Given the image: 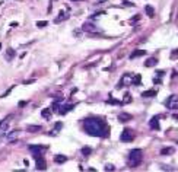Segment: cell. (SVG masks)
Segmentation results:
<instances>
[{"instance_id": "obj_1", "label": "cell", "mask_w": 178, "mask_h": 172, "mask_svg": "<svg viewBox=\"0 0 178 172\" xmlns=\"http://www.w3.org/2000/svg\"><path fill=\"white\" fill-rule=\"evenodd\" d=\"M83 130L93 137H108L110 136V127L104 118H85L83 120Z\"/></svg>"}, {"instance_id": "obj_2", "label": "cell", "mask_w": 178, "mask_h": 172, "mask_svg": "<svg viewBox=\"0 0 178 172\" xmlns=\"http://www.w3.org/2000/svg\"><path fill=\"white\" fill-rule=\"evenodd\" d=\"M142 160H143L142 149H133L132 152L129 153V156H127V165L130 168H136V166H139L142 163Z\"/></svg>"}, {"instance_id": "obj_3", "label": "cell", "mask_w": 178, "mask_h": 172, "mask_svg": "<svg viewBox=\"0 0 178 172\" xmlns=\"http://www.w3.org/2000/svg\"><path fill=\"white\" fill-rule=\"evenodd\" d=\"M120 140L124 142V143H129V142H133L134 140V131L130 130V128H124L121 136H120Z\"/></svg>"}, {"instance_id": "obj_4", "label": "cell", "mask_w": 178, "mask_h": 172, "mask_svg": "<svg viewBox=\"0 0 178 172\" xmlns=\"http://www.w3.org/2000/svg\"><path fill=\"white\" fill-rule=\"evenodd\" d=\"M165 106L168 109H177L178 108V95H171L168 99L165 101Z\"/></svg>"}, {"instance_id": "obj_5", "label": "cell", "mask_w": 178, "mask_h": 172, "mask_svg": "<svg viewBox=\"0 0 178 172\" xmlns=\"http://www.w3.org/2000/svg\"><path fill=\"white\" fill-rule=\"evenodd\" d=\"M34 159H35V163H37V169H38V171H44L47 168L45 160L41 156V153H34Z\"/></svg>"}, {"instance_id": "obj_6", "label": "cell", "mask_w": 178, "mask_h": 172, "mask_svg": "<svg viewBox=\"0 0 178 172\" xmlns=\"http://www.w3.org/2000/svg\"><path fill=\"white\" fill-rule=\"evenodd\" d=\"M10 120H12V115H7L6 118H3L0 121V136L5 134L9 128V124H10Z\"/></svg>"}, {"instance_id": "obj_7", "label": "cell", "mask_w": 178, "mask_h": 172, "mask_svg": "<svg viewBox=\"0 0 178 172\" xmlns=\"http://www.w3.org/2000/svg\"><path fill=\"white\" fill-rule=\"evenodd\" d=\"M82 29H83L85 32H88L89 35H91V34H99V29L95 27L93 23H91V22H85L83 27H82Z\"/></svg>"}, {"instance_id": "obj_8", "label": "cell", "mask_w": 178, "mask_h": 172, "mask_svg": "<svg viewBox=\"0 0 178 172\" xmlns=\"http://www.w3.org/2000/svg\"><path fill=\"white\" fill-rule=\"evenodd\" d=\"M132 79V76H130V74H124V76H123V77H121V80H120V83L118 85H117V88H123V86H129L130 85V83H129V80Z\"/></svg>"}, {"instance_id": "obj_9", "label": "cell", "mask_w": 178, "mask_h": 172, "mask_svg": "<svg viewBox=\"0 0 178 172\" xmlns=\"http://www.w3.org/2000/svg\"><path fill=\"white\" fill-rule=\"evenodd\" d=\"M19 133H20V130H12L10 133H7V142H12L13 143L15 140H16V137L19 136Z\"/></svg>"}, {"instance_id": "obj_10", "label": "cell", "mask_w": 178, "mask_h": 172, "mask_svg": "<svg viewBox=\"0 0 178 172\" xmlns=\"http://www.w3.org/2000/svg\"><path fill=\"white\" fill-rule=\"evenodd\" d=\"M149 127H151L152 130H159L161 126H159V118L158 117H153V118L149 121Z\"/></svg>"}, {"instance_id": "obj_11", "label": "cell", "mask_w": 178, "mask_h": 172, "mask_svg": "<svg viewBox=\"0 0 178 172\" xmlns=\"http://www.w3.org/2000/svg\"><path fill=\"white\" fill-rule=\"evenodd\" d=\"M146 51L145 50H134L132 54H130V60H134L137 59V57H142V56H145Z\"/></svg>"}, {"instance_id": "obj_12", "label": "cell", "mask_w": 178, "mask_h": 172, "mask_svg": "<svg viewBox=\"0 0 178 172\" xmlns=\"http://www.w3.org/2000/svg\"><path fill=\"white\" fill-rule=\"evenodd\" d=\"M67 18H69V15H67L66 12H63V10H61V12H60V13H59V16H57V18L54 19V23H60V22H63V20H66Z\"/></svg>"}, {"instance_id": "obj_13", "label": "cell", "mask_w": 178, "mask_h": 172, "mask_svg": "<svg viewBox=\"0 0 178 172\" xmlns=\"http://www.w3.org/2000/svg\"><path fill=\"white\" fill-rule=\"evenodd\" d=\"M133 117H132V114H127V113H121L118 115V120L121 121V123H127V121H130Z\"/></svg>"}, {"instance_id": "obj_14", "label": "cell", "mask_w": 178, "mask_h": 172, "mask_svg": "<svg viewBox=\"0 0 178 172\" xmlns=\"http://www.w3.org/2000/svg\"><path fill=\"white\" fill-rule=\"evenodd\" d=\"M29 147V150L32 153H41L44 149H47L45 146H34V145H31V146H28Z\"/></svg>"}, {"instance_id": "obj_15", "label": "cell", "mask_w": 178, "mask_h": 172, "mask_svg": "<svg viewBox=\"0 0 178 172\" xmlns=\"http://www.w3.org/2000/svg\"><path fill=\"white\" fill-rule=\"evenodd\" d=\"M73 106H74V104H67V105H63L61 106V109H60L59 113L61 114V115H64L66 113H69V111H72Z\"/></svg>"}, {"instance_id": "obj_16", "label": "cell", "mask_w": 178, "mask_h": 172, "mask_svg": "<svg viewBox=\"0 0 178 172\" xmlns=\"http://www.w3.org/2000/svg\"><path fill=\"white\" fill-rule=\"evenodd\" d=\"M174 152H175V149L171 147V146H168V147H164V149L161 150V155H162V156H168V155H172Z\"/></svg>"}, {"instance_id": "obj_17", "label": "cell", "mask_w": 178, "mask_h": 172, "mask_svg": "<svg viewBox=\"0 0 178 172\" xmlns=\"http://www.w3.org/2000/svg\"><path fill=\"white\" fill-rule=\"evenodd\" d=\"M158 64V60L155 59V57H151V59H147L145 61V67H153Z\"/></svg>"}, {"instance_id": "obj_18", "label": "cell", "mask_w": 178, "mask_h": 172, "mask_svg": "<svg viewBox=\"0 0 178 172\" xmlns=\"http://www.w3.org/2000/svg\"><path fill=\"white\" fill-rule=\"evenodd\" d=\"M66 160H67L66 155H56V156H54V162H56V163H64Z\"/></svg>"}, {"instance_id": "obj_19", "label": "cell", "mask_w": 178, "mask_h": 172, "mask_svg": "<svg viewBox=\"0 0 178 172\" xmlns=\"http://www.w3.org/2000/svg\"><path fill=\"white\" fill-rule=\"evenodd\" d=\"M15 56H16V53H15V50L13 48H9V50H7L6 51V56H5V57H6V60L7 61H10V60H13V57Z\"/></svg>"}, {"instance_id": "obj_20", "label": "cell", "mask_w": 178, "mask_h": 172, "mask_svg": "<svg viewBox=\"0 0 178 172\" xmlns=\"http://www.w3.org/2000/svg\"><path fill=\"white\" fill-rule=\"evenodd\" d=\"M132 85H134V86H140V85H142V76H140V74H137V76L132 77Z\"/></svg>"}, {"instance_id": "obj_21", "label": "cell", "mask_w": 178, "mask_h": 172, "mask_svg": "<svg viewBox=\"0 0 178 172\" xmlns=\"http://www.w3.org/2000/svg\"><path fill=\"white\" fill-rule=\"evenodd\" d=\"M142 96H143V98H153V96H156V91H153V89L146 91V92L142 93Z\"/></svg>"}, {"instance_id": "obj_22", "label": "cell", "mask_w": 178, "mask_h": 172, "mask_svg": "<svg viewBox=\"0 0 178 172\" xmlns=\"http://www.w3.org/2000/svg\"><path fill=\"white\" fill-rule=\"evenodd\" d=\"M145 10H146V13H147V16H149V18H155V9H153L152 6H149V5H147V6L145 7Z\"/></svg>"}, {"instance_id": "obj_23", "label": "cell", "mask_w": 178, "mask_h": 172, "mask_svg": "<svg viewBox=\"0 0 178 172\" xmlns=\"http://www.w3.org/2000/svg\"><path fill=\"white\" fill-rule=\"evenodd\" d=\"M80 153L85 156V158H88L91 153H92V149L91 147H88V146H85V147H82V150H80Z\"/></svg>"}, {"instance_id": "obj_24", "label": "cell", "mask_w": 178, "mask_h": 172, "mask_svg": "<svg viewBox=\"0 0 178 172\" xmlns=\"http://www.w3.org/2000/svg\"><path fill=\"white\" fill-rule=\"evenodd\" d=\"M42 117L45 120H50V117H51V108H45V109L42 111Z\"/></svg>"}, {"instance_id": "obj_25", "label": "cell", "mask_w": 178, "mask_h": 172, "mask_svg": "<svg viewBox=\"0 0 178 172\" xmlns=\"http://www.w3.org/2000/svg\"><path fill=\"white\" fill-rule=\"evenodd\" d=\"M27 130L29 133H37V131H40L41 130V126H28Z\"/></svg>"}, {"instance_id": "obj_26", "label": "cell", "mask_w": 178, "mask_h": 172, "mask_svg": "<svg viewBox=\"0 0 178 172\" xmlns=\"http://www.w3.org/2000/svg\"><path fill=\"white\" fill-rule=\"evenodd\" d=\"M130 102H132V95L130 93H125L124 99H123V104H130Z\"/></svg>"}, {"instance_id": "obj_27", "label": "cell", "mask_w": 178, "mask_h": 172, "mask_svg": "<svg viewBox=\"0 0 178 172\" xmlns=\"http://www.w3.org/2000/svg\"><path fill=\"white\" fill-rule=\"evenodd\" d=\"M169 57H171V60H177L178 59V48L177 50H174V51H171V56H169Z\"/></svg>"}, {"instance_id": "obj_28", "label": "cell", "mask_w": 178, "mask_h": 172, "mask_svg": "<svg viewBox=\"0 0 178 172\" xmlns=\"http://www.w3.org/2000/svg\"><path fill=\"white\" fill-rule=\"evenodd\" d=\"M47 20H40V22H37V27L38 28H44V27H47Z\"/></svg>"}, {"instance_id": "obj_29", "label": "cell", "mask_w": 178, "mask_h": 172, "mask_svg": "<svg viewBox=\"0 0 178 172\" xmlns=\"http://www.w3.org/2000/svg\"><path fill=\"white\" fill-rule=\"evenodd\" d=\"M13 88H15V85H13V86H12V88H10V89H7L6 92L3 93V95H2V96H0V98H6L7 95H9V93H10V92H12V89H13Z\"/></svg>"}, {"instance_id": "obj_30", "label": "cell", "mask_w": 178, "mask_h": 172, "mask_svg": "<svg viewBox=\"0 0 178 172\" xmlns=\"http://www.w3.org/2000/svg\"><path fill=\"white\" fill-rule=\"evenodd\" d=\"M108 104H114V105H120V104H123V102H120L117 99H108Z\"/></svg>"}, {"instance_id": "obj_31", "label": "cell", "mask_w": 178, "mask_h": 172, "mask_svg": "<svg viewBox=\"0 0 178 172\" xmlns=\"http://www.w3.org/2000/svg\"><path fill=\"white\" fill-rule=\"evenodd\" d=\"M105 171H115V166L114 165H105Z\"/></svg>"}, {"instance_id": "obj_32", "label": "cell", "mask_w": 178, "mask_h": 172, "mask_svg": "<svg viewBox=\"0 0 178 172\" xmlns=\"http://www.w3.org/2000/svg\"><path fill=\"white\" fill-rule=\"evenodd\" d=\"M164 74H165L164 70H158V72H156V76H158V77H162Z\"/></svg>"}, {"instance_id": "obj_33", "label": "cell", "mask_w": 178, "mask_h": 172, "mask_svg": "<svg viewBox=\"0 0 178 172\" xmlns=\"http://www.w3.org/2000/svg\"><path fill=\"white\" fill-rule=\"evenodd\" d=\"M61 128V123H57V126H56V130H60Z\"/></svg>"}, {"instance_id": "obj_34", "label": "cell", "mask_w": 178, "mask_h": 172, "mask_svg": "<svg viewBox=\"0 0 178 172\" xmlns=\"http://www.w3.org/2000/svg\"><path fill=\"white\" fill-rule=\"evenodd\" d=\"M124 5H127V6H133V3H130V2H123Z\"/></svg>"}, {"instance_id": "obj_35", "label": "cell", "mask_w": 178, "mask_h": 172, "mask_svg": "<svg viewBox=\"0 0 178 172\" xmlns=\"http://www.w3.org/2000/svg\"><path fill=\"white\" fill-rule=\"evenodd\" d=\"M174 120H177L178 121V114H174Z\"/></svg>"}, {"instance_id": "obj_36", "label": "cell", "mask_w": 178, "mask_h": 172, "mask_svg": "<svg viewBox=\"0 0 178 172\" xmlns=\"http://www.w3.org/2000/svg\"><path fill=\"white\" fill-rule=\"evenodd\" d=\"M0 48H2V42H0Z\"/></svg>"}]
</instances>
